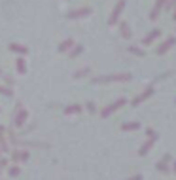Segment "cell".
<instances>
[{
	"label": "cell",
	"mask_w": 176,
	"mask_h": 180,
	"mask_svg": "<svg viewBox=\"0 0 176 180\" xmlns=\"http://www.w3.org/2000/svg\"><path fill=\"white\" fill-rule=\"evenodd\" d=\"M123 6H125V0H119L118 6H115V10H114V13H112V17H110V23H115V21H118V17H119V13H121Z\"/></svg>",
	"instance_id": "6da1fadb"
},
{
	"label": "cell",
	"mask_w": 176,
	"mask_h": 180,
	"mask_svg": "<svg viewBox=\"0 0 176 180\" xmlns=\"http://www.w3.org/2000/svg\"><path fill=\"white\" fill-rule=\"evenodd\" d=\"M131 76L129 74H115V76H112V78H101V80H97V82H110V80H118V82H123V80H129Z\"/></svg>",
	"instance_id": "7a4b0ae2"
},
{
	"label": "cell",
	"mask_w": 176,
	"mask_h": 180,
	"mask_svg": "<svg viewBox=\"0 0 176 180\" xmlns=\"http://www.w3.org/2000/svg\"><path fill=\"white\" fill-rule=\"evenodd\" d=\"M123 102H125V101H123V99H119V101H118V102H114V104H112V106H108V108H106V110H104V112H102V116H108V114H110V112H114V110H115V108H118V106H121V104H123Z\"/></svg>",
	"instance_id": "3957f363"
},
{
	"label": "cell",
	"mask_w": 176,
	"mask_h": 180,
	"mask_svg": "<svg viewBox=\"0 0 176 180\" xmlns=\"http://www.w3.org/2000/svg\"><path fill=\"white\" fill-rule=\"evenodd\" d=\"M91 13V8H85V10H78V11H72L70 17H83V15H89Z\"/></svg>",
	"instance_id": "277c9868"
},
{
	"label": "cell",
	"mask_w": 176,
	"mask_h": 180,
	"mask_svg": "<svg viewBox=\"0 0 176 180\" xmlns=\"http://www.w3.org/2000/svg\"><path fill=\"white\" fill-rule=\"evenodd\" d=\"M10 49L15 51V53H27V47H25V46H19V44H11Z\"/></svg>",
	"instance_id": "5b68a950"
},
{
	"label": "cell",
	"mask_w": 176,
	"mask_h": 180,
	"mask_svg": "<svg viewBox=\"0 0 176 180\" xmlns=\"http://www.w3.org/2000/svg\"><path fill=\"white\" fill-rule=\"evenodd\" d=\"M15 65H17V70L21 72V74H25V72H27V66H25V61H23V59H17Z\"/></svg>",
	"instance_id": "8992f818"
},
{
	"label": "cell",
	"mask_w": 176,
	"mask_h": 180,
	"mask_svg": "<svg viewBox=\"0 0 176 180\" xmlns=\"http://www.w3.org/2000/svg\"><path fill=\"white\" fill-rule=\"evenodd\" d=\"M163 2H165V0H159V2H157V6L153 8V11H151V19H155V17H157V13H159V10H161Z\"/></svg>",
	"instance_id": "52a82bcc"
},
{
	"label": "cell",
	"mask_w": 176,
	"mask_h": 180,
	"mask_svg": "<svg viewBox=\"0 0 176 180\" xmlns=\"http://www.w3.org/2000/svg\"><path fill=\"white\" fill-rule=\"evenodd\" d=\"M157 36H159V30L155 29V30H151V32H150V36H148V38L144 40V42H146V44H150L151 40H153V38H157Z\"/></svg>",
	"instance_id": "ba28073f"
},
{
	"label": "cell",
	"mask_w": 176,
	"mask_h": 180,
	"mask_svg": "<svg viewBox=\"0 0 176 180\" xmlns=\"http://www.w3.org/2000/svg\"><path fill=\"white\" fill-rule=\"evenodd\" d=\"M70 46H72V40H66V42H63L61 46H59V51H66Z\"/></svg>",
	"instance_id": "9c48e42d"
},
{
	"label": "cell",
	"mask_w": 176,
	"mask_h": 180,
	"mask_svg": "<svg viewBox=\"0 0 176 180\" xmlns=\"http://www.w3.org/2000/svg\"><path fill=\"white\" fill-rule=\"evenodd\" d=\"M80 110H82V106H76L74 104V106H68L65 112H66V114H76V112H80Z\"/></svg>",
	"instance_id": "30bf717a"
},
{
	"label": "cell",
	"mask_w": 176,
	"mask_h": 180,
	"mask_svg": "<svg viewBox=\"0 0 176 180\" xmlns=\"http://www.w3.org/2000/svg\"><path fill=\"white\" fill-rule=\"evenodd\" d=\"M25 118H27V112H25V110H23V112H21V116H17V121H15V123H17V127H19V125H21V123H23V121H25Z\"/></svg>",
	"instance_id": "8fae6325"
},
{
	"label": "cell",
	"mask_w": 176,
	"mask_h": 180,
	"mask_svg": "<svg viewBox=\"0 0 176 180\" xmlns=\"http://www.w3.org/2000/svg\"><path fill=\"white\" fill-rule=\"evenodd\" d=\"M121 32H123V36H125V38H129V36H131V34H129V27H127L125 23L121 25Z\"/></svg>",
	"instance_id": "7c38bea8"
},
{
	"label": "cell",
	"mask_w": 176,
	"mask_h": 180,
	"mask_svg": "<svg viewBox=\"0 0 176 180\" xmlns=\"http://www.w3.org/2000/svg\"><path fill=\"white\" fill-rule=\"evenodd\" d=\"M123 129H138V123H127L123 125Z\"/></svg>",
	"instance_id": "4fadbf2b"
},
{
	"label": "cell",
	"mask_w": 176,
	"mask_h": 180,
	"mask_svg": "<svg viewBox=\"0 0 176 180\" xmlns=\"http://www.w3.org/2000/svg\"><path fill=\"white\" fill-rule=\"evenodd\" d=\"M0 93H4V95H8V97H10L11 91H10V89H6V87H0Z\"/></svg>",
	"instance_id": "5bb4252c"
},
{
	"label": "cell",
	"mask_w": 176,
	"mask_h": 180,
	"mask_svg": "<svg viewBox=\"0 0 176 180\" xmlns=\"http://www.w3.org/2000/svg\"><path fill=\"white\" fill-rule=\"evenodd\" d=\"M82 49H83V47H82V46H78V47H76V51H74V53H72V57H76V55H78V53H82Z\"/></svg>",
	"instance_id": "9a60e30c"
},
{
	"label": "cell",
	"mask_w": 176,
	"mask_h": 180,
	"mask_svg": "<svg viewBox=\"0 0 176 180\" xmlns=\"http://www.w3.org/2000/svg\"><path fill=\"white\" fill-rule=\"evenodd\" d=\"M87 72H89V70H80V72H76V78H80V76H83V74H87Z\"/></svg>",
	"instance_id": "2e32d148"
},
{
	"label": "cell",
	"mask_w": 176,
	"mask_h": 180,
	"mask_svg": "<svg viewBox=\"0 0 176 180\" xmlns=\"http://www.w3.org/2000/svg\"><path fill=\"white\" fill-rule=\"evenodd\" d=\"M87 108H89V112H95V104H93V102H87Z\"/></svg>",
	"instance_id": "e0dca14e"
}]
</instances>
